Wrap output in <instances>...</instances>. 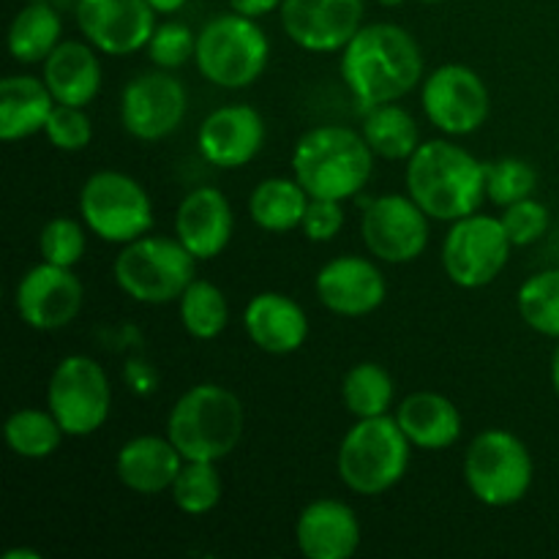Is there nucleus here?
Listing matches in <instances>:
<instances>
[{
    "mask_svg": "<svg viewBox=\"0 0 559 559\" xmlns=\"http://www.w3.org/2000/svg\"><path fill=\"white\" fill-rule=\"evenodd\" d=\"M338 55L342 82L366 109L402 102L426 76L420 44L396 22L360 25Z\"/></svg>",
    "mask_w": 559,
    "mask_h": 559,
    "instance_id": "obj_1",
    "label": "nucleus"
},
{
    "mask_svg": "<svg viewBox=\"0 0 559 559\" xmlns=\"http://www.w3.org/2000/svg\"><path fill=\"white\" fill-rule=\"evenodd\" d=\"M404 183L431 222L451 224L480 211L486 202V162L451 136L420 142L407 158Z\"/></svg>",
    "mask_w": 559,
    "mask_h": 559,
    "instance_id": "obj_2",
    "label": "nucleus"
},
{
    "mask_svg": "<svg viewBox=\"0 0 559 559\" xmlns=\"http://www.w3.org/2000/svg\"><path fill=\"white\" fill-rule=\"evenodd\" d=\"M293 175L314 200L347 202L369 186L374 153L364 134L349 126H314L295 142Z\"/></svg>",
    "mask_w": 559,
    "mask_h": 559,
    "instance_id": "obj_3",
    "label": "nucleus"
},
{
    "mask_svg": "<svg viewBox=\"0 0 559 559\" xmlns=\"http://www.w3.org/2000/svg\"><path fill=\"white\" fill-rule=\"evenodd\" d=\"M243 431V402L216 382L191 385L167 415V437L186 462H224L240 445Z\"/></svg>",
    "mask_w": 559,
    "mask_h": 559,
    "instance_id": "obj_4",
    "label": "nucleus"
},
{
    "mask_svg": "<svg viewBox=\"0 0 559 559\" xmlns=\"http://www.w3.org/2000/svg\"><path fill=\"white\" fill-rule=\"evenodd\" d=\"M413 459V442L396 415L360 418L338 442L336 473L358 497H380L404 480Z\"/></svg>",
    "mask_w": 559,
    "mask_h": 559,
    "instance_id": "obj_5",
    "label": "nucleus"
},
{
    "mask_svg": "<svg viewBox=\"0 0 559 559\" xmlns=\"http://www.w3.org/2000/svg\"><path fill=\"white\" fill-rule=\"evenodd\" d=\"M271 41L260 20L229 11L202 25L197 33L194 63L202 80L224 91H243L254 85L267 69Z\"/></svg>",
    "mask_w": 559,
    "mask_h": 559,
    "instance_id": "obj_6",
    "label": "nucleus"
},
{
    "mask_svg": "<svg viewBox=\"0 0 559 559\" xmlns=\"http://www.w3.org/2000/svg\"><path fill=\"white\" fill-rule=\"evenodd\" d=\"M112 276L120 293L136 304L167 306L178 304L183 289L197 278V260L175 235L147 233L120 246Z\"/></svg>",
    "mask_w": 559,
    "mask_h": 559,
    "instance_id": "obj_7",
    "label": "nucleus"
},
{
    "mask_svg": "<svg viewBox=\"0 0 559 559\" xmlns=\"http://www.w3.org/2000/svg\"><path fill=\"white\" fill-rule=\"evenodd\" d=\"M464 484L486 508H513L530 495L535 462L527 442L508 429H486L464 453Z\"/></svg>",
    "mask_w": 559,
    "mask_h": 559,
    "instance_id": "obj_8",
    "label": "nucleus"
},
{
    "mask_svg": "<svg viewBox=\"0 0 559 559\" xmlns=\"http://www.w3.org/2000/svg\"><path fill=\"white\" fill-rule=\"evenodd\" d=\"M80 218L104 243L126 246L153 229L156 213L145 186L120 169H98L80 189Z\"/></svg>",
    "mask_w": 559,
    "mask_h": 559,
    "instance_id": "obj_9",
    "label": "nucleus"
},
{
    "mask_svg": "<svg viewBox=\"0 0 559 559\" xmlns=\"http://www.w3.org/2000/svg\"><path fill=\"white\" fill-rule=\"evenodd\" d=\"M47 407L66 437L96 435L112 415V385L104 366L91 355H66L49 374Z\"/></svg>",
    "mask_w": 559,
    "mask_h": 559,
    "instance_id": "obj_10",
    "label": "nucleus"
},
{
    "mask_svg": "<svg viewBox=\"0 0 559 559\" xmlns=\"http://www.w3.org/2000/svg\"><path fill=\"white\" fill-rule=\"evenodd\" d=\"M513 249L502 218L475 211L448 227L440 251L442 271L456 287L484 289L506 271Z\"/></svg>",
    "mask_w": 559,
    "mask_h": 559,
    "instance_id": "obj_11",
    "label": "nucleus"
},
{
    "mask_svg": "<svg viewBox=\"0 0 559 559\" xmlns=\"http://www.w3.org/2000/svg\"><path fill=\"white\" fill-rule=\"evenodd\" d=\"M420 107L426 120L445 136H469L489 120L491 93L475 69L442 63L420 82Z\"/></svg>",
    "mask_w": 559,
    "mask_h": 559,
    "instance_id": "obj_12",
    "label": "nucleus"
},
{
    "mask_svg": "<svg viewBox=\"0 0 559 559\" xmlns=\"http://www.w3.org/2000/svg\"><path fill=\"white\" fill-rule=\"evenodd\" d=\"M360 238L377 262L407 265L429 249L431 218L409 194H382L366 202Z\"/></svg>",
    "mask_w": 559,
    "mask_h": 559,
    "instance_id": "obj_13",
    "label": "nucleus"
},
{
    "mask_svg": "<svg viewBox=\"0 0 559 559\" xmlns=\"http://www.w3.org/2000/svg\"><path fill=\"white\" fill-rule=\"evenodd\" d=\"M189 112L186 85L167 69L142 71L120 93V126L140 142H162L183 126Z\"/></svg>",
    "mask_w": 559,
    "mask_h": 559,
    "instance_id": "obj_14",
    "label": "nucleus"
},
{
    "mask_svg": "<svg viewBox=\"0 0 559 559\" xmlns=\"http://www.w3.org/2000/svg\"><path fill=\"white\" fill-rule=\"evenodd\" d=\"M85 304V287L74 267L38 262L16 282L14 309L22 325L38 333H55L69 328Z\"/></svg>",
    "mask_w": 559,
    "mask_h": 559,
    "instance_id": "obj_15",
    "label": "nucleus"
},
{
    "mask_svg": "<svg viewBox=\"0 0 559 559\" xmlns=\"http://www.w3.org/2000/svg\"><path fill=\"white\" fill-rule=\"evenodd\" d=\"M74 16L82 38L109 58L145 49L158 25L147 0H76Z\"/></svg>",
    "mask_w": 559,
    "mask_h": 559,
    "instance_id": "obj_16",
    "label": "nucleus"
},
{
    "mask_svg": "<svg viewBox=\"0 0 559 559\" xmlns=\"http://www.w3.org/2000/svg\"><path fill=\"white\" fill-rule=\"evenodd\" d=\"M314 293L331 314L344 320L369 317L385 304L388 278L374 257L342 254L317 271Z\"/></svg>",
    "mask_w": 559,
    "mask_h": 559,
    "instance_id": "obj_17",
    "label": "nucleus"
},
{
    "mask_svg": "<svg viewBox=\"0 0 559 559\" xmlns=\"http://www.w3.org/2000/svg\"><path fill=\"white\" fill-rule=\"evenodd\" d=\"M364 0H284L278 16L295 47L314 55L342 52L364 25Z\"/></svg>",
    "mask_w": 559,
    "mask_h": 559,
    "instance_id": "obj_18",
    "label": "nucleus"
},
{
    "mask_svg": "<svg viewBox=\"0 0 559 559\" xmlns=\"http://www.w3.org/2000/svg\"><path fill=\"white\" fill-rule=\"evenodd\" d=\"M265 145V120L251 104H224L197 129V147L218 169H240L254 162Z\"/></svg>",
    "mask_w": 559,
    "mask_h": 559,
    "instance_id": "obj_19",
    "label": "nucleus"
},
{
    "mask_svg": "<svg viewBox=\"0 0 559 559\" xmlns=\"http://www.w3.org/2000/svg\"><path fill=\"white\" fill-rule=\"evenodd\" d=\"M235 233L233 202L216 186H197L175 211V238L197 262L224 254Z\"/></svg>",
    "mask_w": 559,
    "mask_h": 559,
    "instance_id": "obj_20",
    "label": "nucleus"
},
{
    "mask_svg": "<svg viewBox=\"0 0 559 559\" xmlns=\"http://www.w3.org/2000/svg\"><path fill=\"white\" fill-rule=\"evenodd\" d=\"M358 513L333 497L311 500L295 522V546L306 559H349L360 549Z\"/></svg>",
    "mask_w": 559,
    "mask_h": 559,
    "instance_id": "obj_21",
    "label": "nucleus"
},
{
    "mask_svg": "<svg viewBox=\"0 0 559 559\" xmlns=\"http://www.w3.org/2000/svg\"><path fill=\"white\" fill-rule=\"evenodd\" d=\"M243 331L262 353L293 355L309 338V317L295 298L267 289V293H257L246 304Z\"/></svg>",
    "mask_w": 559,
    "mask_h": 559,
    "instance_id": "obj_22",
    "label": "nucleus"
},
{
    "mask_svg": "<svg viewBox=\"0 0 559 559\" xmlns=\"http://www.w3.org/2000/svg\"><path fill=\"white\" fill-rule=\"evenodd\" d=\"M183 464V453L167 435H136L120 445L115 456V473L129 491L153 497L173 489Z\"/></svg>",
    "mask_w": 559,
    "mask_h": 559,
    "instance_id": "obj_23",
    "label": "nucleus"
},
{
    "mask_svg": "<svg viewBox=\"0 0 559 559\" xmlns=\"http://www.w3.org/2000/svg\"><path fill=\"white\" fill-rule=\"evenodd\" d=\"M98 49L85 38H63L44 60V82L52 91L55 102L71 107H87L102 91V60Z\"/></svg>",
    "mask_w": 559,
    "mask_h": 559,
    "instance_id": "obj_24",
    "label": "nucleus"
},
{
    "mask_svg": "<svg viewBox=\"0 0 559 559\" xmlns=\"http://www.w3.org/2000/svg\"><path fill=\"white\" fill-rule=\"evenodd\" d=\"M393 415L418 451H448L456 445L464 429L456 404L437 391L409 393Z\"/></svg>",
    "mask_w": 559,
    "mask_h": 559,
    "instance_id": "obj_25",
    "label": "nucleus"
},
{
    "mask_svg": "<svg viewBox=\"0 0 559 559\" xmlns=\"http://www.w3.org/2000/svg\"><path fill=\"white\" fill-rule=\"evenodd\" d=\"M55 96L44 76L9 74L0 82V140H31L47 129L55 109Z\"/></svg>",
    "mask_w": 559,
    "mask_h": 559,
    "instance_id": "obj_26",
    "label": "nucleus"
},
{
    "mask_svg": "<svg viewBox=\"0 0 559 559\" xmlns=\"http://www.w3.org/2000/svg\"><path fill=\"white\" fill-rule=\"evenodd\" d=\"M60 41L63 20L47 0H27L9 25V52L22 66L44 63Z\"/></svg>",
    "mask_w": 559,
    "mask_h": 559,
    "instance_id": "obj_27",
    "label": "nucleus"
},
{
    "mask_svg": "<svg viewBox=\"0 0 559 559\" xmlns=\"http://www.w3.org/2000/svg\"><path fill=\"white\" fill-rule=\"evenodd\" d=\"M311 197L293 178H265L249 197V216L262 233L284 235L300 229Z\"/></svg>",
    "mask_w": 559,
    "mask_h": 559,
    "instance_id": "obj_28",
    "label": "nucleus"
},
{
    "mask_svg": "<svg viewBox=\"0 0 559 559\" xmlns=\"http://www.w3.org/2000/svg\"><path fill=\"white\" fill-rule=\"evenodd\" d=\"M360 134L369 142L371 153L385 162H404L418 151L420 129L409 109H404L399 102L377 104L369 107L360 123Z\"/></svg>",
    "mask_w": 559,
    "mask_h": 559,
    "instance_id": "obj_29",
    "label": "nucleus"
},
{
    "mask_svg": "<svg viewBox=\"0 0 559 559\" xmlns=\"http://www.w3.org/2000/svg\"><path fill=\"white\" fill-rule=\"evenodd\" d=\"M393 399H396V380L382 364L360 360L344 374L342 404L355 420L391 415Z\"/></svg>",
    "mask_w": 559,
    "mask_h": 559,
    "instance_id": "obj_30",
    "label": "nucleus"
},
{
    "mask_svg": "<svg viewBox=\"0 0 559 559\" xmlns=\"http://www.w3.org/2000/svg\"><path fill=\"white\" fill-rule=\"evenodd\" d=\"M66 431L52 413L41 407H22L9 415L3 426V440L14 456L27 462L49 459L63 442Z\"/></svg>",
    "mask_w": 559,
    "mask_h": 559,
    "instance_id": "obj_31",
    "label": "nucleus"
},
{
    "mask_svg": "<svg viewBox=\"0 0 559 559\" xmlns=\"http://www.w3.org/2000/svg\"><path fill=\"white\" fill-rule=\"evenodd\" d=\"M180 325L197 342H213L229 325L227 295L207 278H194L178 298Z\"/></svg>",
    "mask_w": 559,
    "mask_h": 559,
    "instance_id": "obj_32",
    "label": "nucleus"
},
{
    "mask_svg": "<svg viewBox=\"0 0 559 559\" xmlns=\"http://www.w3.org/2000/svg\"><path fill=\"white\" fill-rule=\"evenodd\" d=\"M516 309L530 331L559 342V267L533 273L519 287Z\"/></svg>",
    "mask_w": 559,
    "mask_h": 559,
    "instance_id": "obj_33",
    "label": "nucleus"
},
{
    "mask_svg": "<svg viewBox=\"0 0 559 559\" xmlns=\"http://www.w3.org/2000/svg\"><path fill=\"white\" fill-rule=\"evenodd\" d=\"M224 495L222 473L216 462H186L175 478L169 497L186 516H205L218 508Z\"/></svg>",
    "mask_w": 559,
    "mask_h": 559,
    "instance_id": "obj_34",
    "label": "nucleus"
},
{
    "mask_svg": "<svg viewBox=\"0 0 559 559\" xmlns=\"http://www.w3.org/2000/svg\"><path fill=\"white\" fill-rule=\"evenodd\" d=\"M535 189H538V173L524 158L502 156L486 162V200L495 202L497 207L535 197Z\"/></svg>",
    "mask_w": 559,
    "mask_h": 559,
    "instance_id": "obj_35",
    "label": "nucleus"
},
{
    "mask_svg": "<svg viewBox=\"0 0 559 559\" xmlns=\"http://www.w3.org/2000/svg\"><path fill=\"white\" fill-rule=\"evenodd\" d=\"M87 233L85 222H76L69 216H55L38 233V254L44 262H52V265L74 267L80 265L82 257L87 249Z\"/></svg>",
    "mask_w": 559,
    "mask_h": 559,
    "instance_id": "obj_36",
    "label": "nucleus"
},
{
    "mask_svg": "<svg viewBox=\"0 0 559 559\" xmlns=\"http://www.w3.org/2000/svg\"><path fill=\"white\" fill-rule=\"evenodd\" d=\"M145 52L156 69L175 71L180 69V66L189 63V60H194L197 33L191 31L186 22H178V20L158 22L151 41H147Z\"/></svg>",
    "mask_w": 559,
    "mask_h": 559,
    "instance_id": "obj_37",
    "label": "nucleus"
},
{
    "mask_svg": "<svg viewBox=\"0 0 559 559\" xmlns=\"http://www.w3.org/2000/svg\"><path fill=\"white\" fill-rule=\"evenodd\" d=\"M49 145L63 153H80L91 145L93 140V120L85 107H71V104H55L52 115L47 120Z\"/></svg>",
    "mask_w": 559,
    "mask_h": 559,
    "instance_id": "obj_38",
    "label": "nucleus"
},
{
    "mask_svg": "<svg viewBox=\"0 0 559 559\" xmlns=\"http://www.w3.org/2000/svg\"><path fill=\"white\" fill-rule=\"evenodd\" d=\"M502 224H506V233L511 238L513 246H533L549 233L551 213L549 207L544 205L535 197H527V200H519L513 205L502 207L500 213Z\"/></svg>",
    "mask_w": 559,
    "mask_h": 559,
    "instance_id": "obj_39",
    "label": "nucleus"
},
{
    "mask_svg": "<svg viewBox=\"0 0 559 559\" xmlns=\"http://www.w3.org/2000/svg\"><path fill=\"white\" fill-rule=\"evenodd\" d=\"M344 222H347L344 202L314 200V197H311L309 207H306L304 224H300V233H304L311 243H331V240L344 229Z\"/></svg>",
    "mask_w": 559,
    "mask_h": 559,
    "instance_id": "obj_40",
    "label": "nucleus"
},
{
    "mask_svg": "<svg viewBox=\"0 0 559 559\" xmlns=\"http://www.w3.org/2000/svg\"><path fill=\"white\" fill-rule=\"evenodd\" d=\"M227 3L229 11H238V14L251 16V20H262V16L282 9L284 0H227Z\"/></svg>",
    "mask_w": 559,
    "mask_h": 559,
    "instance_id": "obj_41",
    "label": "nucleus"
},
{
    "mask_svg": "<svg viewBox=\"0 0 559 559\" xmlns=\"http://www.w3.org/2000/svg\"><path fill=\"white\" fill-rule=\"evenodd\" d=\"M147 3L153 5V11H156V14L169 16V14H178V11L183 9L189 0H147Z\"/></svg>",
    "mask_w": 559,
    "mask_h": 559,
    "instance_id": "obj_42",
    "label": "nucleus"
},
{
    "mask_svg": "<svg viewBox=\"0 0 559 559\" xmlns=\"http://www.w3.org/2000/svg\"><path fill=\"white\" fill-rule=\"evenodd\" d=\"M549 377H551V388H555L557 399H559V342L555 355H551V366H549Z\"/></svg>",
    "mask_w": 559,
    "mask_h": 559,
    "instance_id": "obj_43",
    "label": "nucleus"
},
{
    "mask_svg": "<svg viewBox=\"0 0 559 559\" xmlns=\"http://www.w3.org/2000/svg\"><path fill=\"white\" fill-rule=\"evenodd\" d=\"M3 559H44V557H41V551H36V549H11V551H5Z\"/></svg>",
    "mask_w": 559,
    "mask_h": 559,
    "instance_id": "obj_44",
    "label": "nucleus"
},
{
    "mask_svg": "<svg viewBox=\"0 0 559 559\" xmlns=\"http://www.w3.org/2000/svg\"><path fill=\"white\" fill-rule=\"evenodd\" d=\"M380 5H385V9H396V5H402L404 0H377Z\"/></svg>",
    "mask_w": 559,
    "mask_h": 559,
    "instance_id": "obj_45",
    "label": "nucleus"
},
{
    "mask_svg": "<svg viewBox=\"0 0 559 559\" xmlns=\"http://www.w3.org/2000/svg\"><path fill=\"white\" fill-rule=\"evenodd\" d=\"M418 3H429V5H435V3H448V0H418Z\"/></svg>",
    "mask_w": 559,
    "mask_h": 559,
    "instance_id": "obj_46",
    "label": "nucleus"
}]
</instances>
